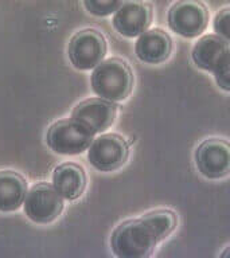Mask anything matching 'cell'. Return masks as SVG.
Returning <instances> with one entry per match:
<instances>
[{"mask_svg":"<svg viewBox=\"0 0 230 258\" xmlns=\"http://www.w3.org/2000/svg\"><path fill=\"white\" fill-rule=\"evenodd\" d=\"M113 254L119 258H147L157 242L141 219L123 222L112 235Z\"/></svg>","mask_w":230,"mask_h":258,"instance_id":"cell-2","label":"cell"},{"mask_svg":"<svg viewBox=\"0 0 230 258\" xmlns=\"http://www.w3.org/2000/svg\"><path fill=\"white\" fill-rule=\"evenodd\" d=\"M214 77H215V82L221 89H223L225 92L230 90V63L222 64L221 68L217 69L214 72Z\"/></svg>","mask_w":230,"mask_h":258,"instance_id":"cell-18","label":"cell"},{"mask_svg":"<svg viewBox=\"0 0 230 258\" xmlns=\"http://www.w3.org/2000/svg\"><path fill=\"white\" fill-rule=\"evenodd\" d=\"M172 52V40L160 28L147 30L137 36L135 54L143 63L159 64L168 59Z\"/></svg>","mask_w":230,"mask_h":258,"instance_id":"cell-12","label":"cell"},{"mask_svg":"<svg viewBox=\"0 0 230 258\" xmlns=\"http://www.w3.org/2000/svg\"><path fill=\"white\" fill-rule=\"evenodd\" d=\"M152 23V7L144 0H124L113 14L112 24L121 36L137 38Z\"/></svg>","mask_w":230,"mask_h":258,"instance_id":"cell-8","label":"cell"},{"mask_svg":"<svg viewBox=\"0 0 230 258\" xmlns=\"http://www.w3.org/2000/svg\"><path fill=\"white\" fill-rule=\"evenodd\" d=\"M51 185L62 199L74 201L82 195L86 185L84 168L74 163H64L58 165L52 173Z\"/></svg>","mask_w":230,"mask_h":258,"instance_id":"cell-13","label":"cell"},{"mask_svg":"<svg viewBox=\"0 0 230 258\" xmlns=\"http://www.w3.org/2000/svg\"><path fill=\"white\" fill-rule=\"evenodd\" d=\"M69 59L78 70H93L106 55V40L97 30L86 28L73 36L68 48Z\"/></svg>","mask_w":230,"mask_h":258,"instance_id":"cell-4","label":"cell"},{"mask_svg":"<svg viewBox=\"0 0 230 258\" xmlns=\"http://www.w3.org/2000/svg\"><path fill=\"white\" fill-rule=\"evenodd\" d=\"M94 135L76 121H58L50 126L46 136L47 145L60 155H80L88 151Z\"/></svg>","mask_w":230,"mask_h":258,"instance_id":"cell-5","label":"cell"},{"mask_svg":"<svg viewBox=\"0 0 230 258\" xmlns=\"http://www.w3.org/2000/svg\"><path fill=\"white\" fill-rule=\"evenodd\" d=\"M22 206L28 219L46 225L60 217L64 210V199L51 184L40 183L28 189Z\"/></svg>","mask_w":230,"mask_h":258,"instance_id":"cell-6","label":"cell"},{"mask_svg":"<svg viewBox=\"0 0 230 258\" xmlns=\"http://www.w3.org/2000/svg\"><path fill=\"white\" fill-rule=\"evenodd\" d=\"M132 88V72L125 60L110 58L93 69L92 89L102 100L109 102L124 101L131 94Z\"/></svg>","mask_w":230,"mask_h":258,"instance_id":"cell-1","label":"cell"},{"mask_svg":"<svg viewBox=\"0 0 230 258\" xmlns=\"http://www.w3.org/2000/svg\"><path fill=\"white\" fill-rule=\"evenodd\" d=\"M229 23H230V10L227 7L221 10L218 12L213 22V28L215 35L225 40L230 39V30H229Z\"/></svg>","mask_w":230,"mask_h":258,"instance_id":"cell-17","label":"cell"},{"mask_svg":"<svg viewBox=\"0 0 230 258\" xmlns=\"http://www.w3.org/2000/svg\"><path fill=\"white\" fill-rule=\"evenodd\" d=\"M85 10L97 18H106L114 14L124 0H82Z\"/></svg>","mask_w":230,"mask_h":258,"instance_id":"cell-16","label":"cell"},{"mask_svg":"<svg viewBox=\"0 0 230 258\" xmlns=\"http://www.w3.org/2000/svg\"><path fill=\"white\" fill-rule=\"evenodd\" d=\"M195 161L199 172L207 179H222L230 171L229 143L221 139L205 140L195 152Z\"/></svg>","mask_w":230,"mask_h":258,"instance_id":"cell-9","label":"cell"},{"mask_svg":"<svg viewBox=\"0 0 230 258\" xmlns=\"http://www.w3.org/2000/svg\"><path fill=\"white\" fill-rule=\"evenodd\" d=\"M209 19V10L201 0H179L168 11L169 30L186 39L202 35Z\"/></svg>","mask_w":230,"mask_h":258,"instance_id":"cell-3","label":"cell"},{"mask_svg":"<svg viewBox=\"0 0 230 258\" xmlns=\"http://www.w3.org/2000/svg\"><path fill=\"white\" fill-rule=\"evenodd\" d=\"M72 120L82 125L93 135L109 129L116 120V106L102 98H90L77 105Z\"/></svg>","mask_w":230,"mask_h":258,"instance_id":"cell-10","label":"cell"},{"mask_svg":"<svg viewBox=\"0 0 230 258\" xmlns=\"http://www.w3.org/2000/svg\"><path fill=\"white\" fill-rule=\"evenodd\" d=\"M141 221L144 222L145 226L152 233L157 243L168 237L175 229V226H177L175 214L172 211H169V210L151 211V213L145 214L144 217L141 218Z\"/></svg>","mask_w":230,"mask_h":258,"instance_id":"cell-15","label":"cell"},{"mask_svg":"<svg viewBox=\"0 0 230 258\" xmlns=\"http://www.w3.org/2000/svg\"><path fill=\"white\" fill-rule=\"evenodd\" d=\"M27 191V181L22 175L14 171H0V213L20 209Z\"/></svg>","mask_w":230,"mask_h":258,"instance_id":"cell-14","label":"cell"},{"mask_svg":"<svg viewBox=\"0 0 230 258\" xmlns=\"http://www.w3.org/2000/svg\"><path fill=\"white\" fill-rule=\"evenodd\" d=\"M191 59L197 68L214 73L222 64L230 63L229 40L222 39L215 34L202 36L194 44Z\"/></svg>","mask_w":230,"mask_h":258,"instance_id":"cell-11","label":"cell"},{"mask_svg":"<svg viewBox=\"0 0 230 258\" xmlns=\"http://www.w3.org/2000/svg\"><path fill=\"white\" fill-rule=\"evenodd\" d=\"M128 153L129 147L124 137L108 133L93 139L88 148V159L96 169L109 172L120 168L127 161Z\"/></svg>","mask_w":230,"mask_h":258,"instance_id":"cell-7","label":"cell"}]
</instances>
